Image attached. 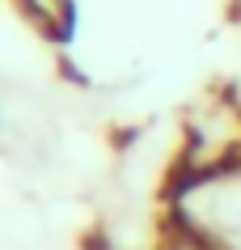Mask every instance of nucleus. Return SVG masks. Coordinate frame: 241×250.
I'll return each instance as SVG.
<instances>
[{"label": "nucleus", "instance_id": "f03ea898", "mask_svg": "<svg viewBox=\"0 0 241 250\" xmlns=\"http://www.w3.org/2000/svg\"><path fill=\"white\" fill-rule=\"evenodd\" d=\"M161 250H220V246L207 242V237H199V233H186V229L169 225V233H165V246H161Z\"/></svg>", "mask_w": 241, "mask_h": 250}, {"label": "nucleus", "instance_id": "7ed1b4c3", "mask_svg": "<svg viewBox=\"0 0 241 250\" xmlns=\"http://www.w3.org/2000/svg\"><path fill=\"white\" fill-rule=\"evenodd\" d=\"M220 250H241V246H220Z\"/></svg>", "mask_w": 241, "mask_h": 250}, {"label": "nucleus", "instance_id": "f257e3e1", "mask_svg": "<svg viewBox=\"0 0 241 250\" xmlns=\"http://www.w3.org/2000/svg\"><path fill=\"white\" fill-rule=\"evenodd\" d=\"M21 21H26L38 39H68L76 26V0H13Z\"/></svg>", "mask_w": 241, "mask_h": 250}]
</instances>
